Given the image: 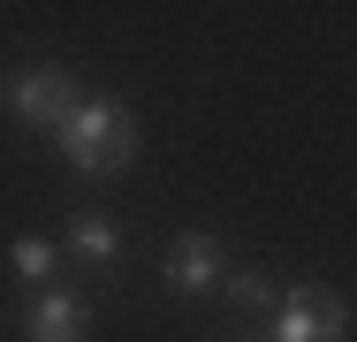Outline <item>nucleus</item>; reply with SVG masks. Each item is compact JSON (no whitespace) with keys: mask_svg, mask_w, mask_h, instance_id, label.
Segmentation results:
<instances>
[{"mask_svg":"<svg viewBox=\"0 0 357 342\" xmlns=\"http://www.w3.org/2000/svg\"><path fill=\"white\" fill-rule=\"evenodd\" d=\"M236 342H251V335H236Z\"/></svg>","mask_w":357,"mask_h":342,"instance_id":"9","label":"nucleus"},{"mask_svg":"<svg viewBox=\"0 0 357 342\" xmlns=\"http://www.w3.org/2000/svg\"><path fill=\"white\" fill-rule=\"evenodd\" d=\"M220 289H228L243 312H274V304H282V289H274L266 274H220Z\"/></svg>","mask_w":357,"mask_h":342,"instance_id":"8","label":"nucleus"},{"mask_svg":"<svg viewBox=\"0 0 357 342\" xmlns=\"http://www.w3.org/2000/svg\"><path fill=\"white\" fill-rule=\"evenodd\" d=\"M274 342H350V304L327 281H304L274 304Z\"/></svg>","mask_w":357,"mask_h":342,"instance_id":"3","label":"nucleus"},{"mask_svg":"<svg viewBox=\"0 0 357 342\" xmlns=\"http://www.w3.org/2000/svg\"><path fill=\"white\" fill-rule=\"evenodd\" d=\"M61 160H69L76 175H122L130 160H137V122H130V107H114V99H76L69 122H61Z\"/></svg>","mask_w":357,"mask_h":342,"instance_id":"1","label":"nucleus"},{"mask_svg":"<svg viewBox=\"0 0 357 342\" xmlns=\"http://www.w3.org/2000/svg\"><path fill=\"white\" fill-rule=\"evenodd\" d=\"M8 267L23 274V281H54V267H61V244H46V236H15V244H8Z\"/></svg>","mask_w":357,"mask_h":342,"instance_id":"7","label":"nucleus"},{"mask_svg":"<svg viewBox=\"0 0 357 342\" xmlns=\"http://www.w3.org/2000/svg\"><path fill=\"white\" fill-rule=\"evenodd\" d=\"M76 99H84V91H76V76L61 61H31V68L8 76V114H15L23 130H61Z\"/></svg>","mask_w":357,"mask_h":342,"instance_id":"2","label":"nucleus"},{"mask_svg":"<svg viewBox=\"0 0 357 342\" xmlns=\"http://www.w3.org/2000/svg\"><path fill=\"white\" fill-rule=\"evenodd\" d=\"M220 236H206V228H183L175 244H167V259H160V281L167 289H213L220 281Z\"/></svg>","mask_w":357,"mask_h":342,"instance_id":"4","label":"nucleus"},{"mask_svg":"<svg viewBox=\"0 0 357 342\" xmlns=\"http://www.w3.org/2000/svg\"><path fill=\"white\" fill-rule=\"evenodd\" d=\"M114 251H122V236H114V221H107V213H76V221H69V259L107 267Z\"/></svg>","mask_w":357,"mask_h":342,"instance_id":"6","label":"nucleus"},{"mask_svg":"<svg viewBox=\"0 0 357 342\" xmlns=\"http://www.w3.org/2000/svg\"><path fill=\"white\" fill-rule=\"evenodd\" d=\"M84 335H91V304L76 289H46L23 320V342H84Z\"/></svg>","mask_w":357,"mask_h":342,"instance_id":"5","label":"nucleus"}]
</instances>
